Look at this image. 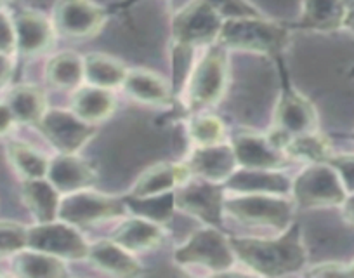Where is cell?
I'll use <instances>...</instances> for the list:
<instances>
[{"mask_svg":"<svg viewBox=\"0 0 354 278\" xmlns=\"http://www.w3.org/2000/svg\"><path fill=\"white\" fill-rule=\"evenodd\" d=\"M122 86L125 87L127 94L141 103L153 104V106H167L170 104L169 84L149 70H129Z\"/></svg>","mask_w":354,"mask_h":278,"instance_id":"24","label":"cell"},{"mask_svg":"<svg viewBox=\"0 0 354 278\" xmlns=\"http://www.w3.org/2000/svg\"><path fill=\"white\" fill-rule=\"evenodd\" d=\"M127 72L122 61L106 54H87L84 57V77L91 86L113 89L124 84Z\"/></svg>","mask_w":354,"mask_h":278,"instance_id":"26","label":"cell"},{"mask_svg":"<svg viewBox=\"0 0 354 278\" xmlns=\"http://www.w3.org/2000/svg\"><path fill=\"white\" fill-rule=\"evenodd\" d=\"M16 50V30L15 21L6 15L4 11H0V53L9 54Z\"/></svg>","mask_w":354,"mask_h":278,"instance_id":"37","label":"cell"},{"mask_svg":"<svg viewBox=\"0 0 354 278\" xmlns=\"http://www.w3.org/2000/svg\"><path fill=\"white\" fill-rule=\"evenodd\" d=\"M125 203L134 209L142 218H148L151 221L165 225L172 216L174 207V192L165 193V195H156V196H145V198H136V196H127Z\"/></svg>","mask_w":354,"mask_h":278,"instance_id":"32","label":"cell"},{"mask_svg":"<svg viewBox=\"0 0 354 278\" xmlns=\"http://www.w3.org/2000/svg\"><path fill=\"white\" fill-rule=\"evenodd\" d=\"M287 42V30L261 18H233L223 23L217 44L254 53H277Z\"/></svg>","mask_w":354,"mask_h":278,"instance_id":"5","label":"cell"},{"mask_svg":"<svg viewBox=\"0 0 354 278\" xmlns=\"http://www.w3.org/2000/svg\"><path fill=\"white\" fill-rule=\"evenodd\" d=\"M21 196L37 223L56 221L61 193L54 188L49 179H25L21 186Z\"/></svg>","mask_w":354,"mask_h":278,"instance_id":"22","label":"cell"},{"mask_svg":"<svg viewBox=\"0 0 354 278\" xmlns=\"http://www.w3.org/2000/svg\"><path fill=\"white\" fill-rule=\"evenodd\" d=\"M8 157L15 171L23 178V181L25 179L46 178L47 176L49 160L30 145L12 141V143L8 145Z\"/></svg>","mask_w":354,"mask_h":278,"instance_id":"31","label":"cell"},{"mask_svg":"<svg viewBox=\"0 0 354 278\" xmlns=\"http://www.w3.org/2000/svg\"><path fill=\"white\" fill-rule=\"evenodd\" d=\"M238 167L280 171L285 164V151L278 148L270 136L243 132L231 141Z\"/></svg>","mask_w":354,"mask_h":278,"instance_id":"14","label":"cell"},{"mask_svg":"<svg viewBox=\"0 0 354 278\" xmlns=\"http://www.w3.org/2000/svg\"><path fill=\"white\" fill-rule=\"evenodd\" d=\"M316 125H318V115H316L315 106L302 94L285 91L274 111L277 132L274 136H270V139L283 150L288 139L316 131Z\"/></svg>","mask_w":354,"mask_h":278,"instance_id":"12","label":"cell"},{"mask_svg":"<svg viewBox=\"0 0 354 278\" xmlns=\"http://www.w3.org/2000/svg\"><path fill=\"white\" fill-rule=\"evenodd\" d=\"M4 2H8V0H0V4H4Z\"/></svg>","mask_w":354,"mask_h":278,"instance_id":"44","label":"cell"},{"mask_svg":"<svg viewBox=\"0 0 354 278\" xmlns=\"http://www.w3.org/2000/svg\"><path fill=\"white\" fill-rule=\"evenodd\" d=\"M37 127L59 154H78L96 134L93 124L84 122L73 111L57 108L47 110Z\"/></svg>","mask_w":354,"mask_h":278,"instance_id":"10","label":"cell"},{"mask_svg":"<svg viewBox=\"0 0 354 278\" xmlns=\"http://www.w3.org/2000/svg\"><path fill=\"white\" fill-rule=\"evenodd\" d=\"M344 0H302V26L335 30L342 26Z\"/></svg>","mask_w":354,"mask_h":278,"instance_id":"28","label":"cell"},{"mask_svg":"<svg viewBox=\"0 0 354 278\" xmlns=\"http://www.w3.org/2000/svg\"><path fill=\"white\" fill-rule=\"evenodd\" d=\"M342 216L349 225L354 226V193L347 195V198L344 200L342 205Z\"/></svg>","mask_w":354,"mask_h":278,"instance_id":"42","label":"cell"},{"mask_svg":"<svg viewBox=\"0 0 354 278\" xmlns=\"http://www.w3.org/2000/svg\"><path fill=\"white\" fill-rule=\"evenodd\" d=\"M104 21L106 12L93 0H57L54 8V30L75 39L94 35Z\"/></svg>","mask_w":354,"mask_h":278,"instance_id":"13","label":"cell"},{"mask_svg":"<svg viewBox=\"0 0 354 278\" xmlns=\"http://www.w3.org/2000/svg\"><path fill=\"white\" fill-rule=\"evenodd\" d=\"M12 75V61L9 54L0 53V86L9 82Z\"/></svg>","mask_w":354,"mask_h":278,"instance_id":"40","label":"cell"},{"mask_svg":"<svg viewBox=\"0 0 354 278\" xmlns=\"http://www.w3.org/2000/svg\"><path fill=\"white\" fill-rule=\"evenodd\" d=\"M186 165L195 178L224 185L236 171L238 162L234 157L233 147L219 143L210 145V147H198L193 151Z\"/></svg>","mask_w":354,"mask_h":278,"instance_id":"16","label":"cell"},{"mask_svg":"<svg viewBox=\"0 0 354 278\" xmlns=\"http://www.w3.org/2000/svg\"><path fill=\"white\" fill-rule=\"evenodd\" d=\"M227 84V61L221 49H210L193 70L188 82L186 100L189 108H207L223 98Z\"/></svg>","mask_w":354,"mask_h":278,"instance_id":"9","label":"cell"},{"mask_svg":"<svg viewBox=\"0 0 354 278\" xmlns=\"http://www.w3.org/2000/svg\"><path fill=\"white\" fill-rule=\"evenodd\" d=\"M292 198L304 209L340 207L347 198V192L335 169L326 162L309 164L292 181Z\"/></svg>","mask_w":354,"mask_h":278,"instance_id":"4","label":"cell"},{"mask_svg":"<svg viewBox=\"0 0 354 278\" xmlns=\"http://www.w3.org/2000/svg\"><path fill=\"white\" fill-rule=\"evenodd\" d=\"M26 226L12 221H0V257L15 256L26 247Z\"/></svg>","mask_w":354,"mask_h":278,"instance_id":"34","label":"cell"},{"mask_svg":"<svg viewBox=\"0 0 354 278\" xmlns=\"http://www.w3.org/2000/svg\"><path fill=\"white\" fill-rule=\"evenodd\" d=\"M125 207H127L125 200L118 196L91 192L87 188L68 193L61 198L57 219L80 228V226L97 225L108 219L120 218L125 214Z\"/></svg>","mask_w":354,"mask_h":278,"instance_id":"6","label":"cell"},{"mask_svg":"<svg viewBox=\"0 0 354 278\" xmlns=\"http://www.w3.org/2000/svg\"><path fill=\"white\" fill-rule=\"evenodd\" d=\"M224 212L247 226H262L285 232L292 225L294 202L288 195L274 193H233L224 198Z\"/></svg>","mask_w":354,"mask_h":278,"instance_id":"2","label":"cell"},{"mask_svg":"<svg viewBox=\"0 0 354 278\" xmlns=\"http://www.w3.org/2000/svg\"><path fill=\"white\" fill-rule=\"evenodd\" d=\"M16 124H18V122H16L15 115H12L8 103H0V138H2V136H8L9 132L15 129Z\"/></svg>","mask_w":354,"mask_h":278,"instance_id":"39","label":"cell"},{"mask_svg":"<svg viewBox=\"0 0 354 278\" xmlns=\"http://www.w3.org/2000/svg\"><path fill=\"white\" fill-rule=\"evenodd\" d=\"M18 124H35L47 111L46 94L33 86L15 87L6 100Z\"/></svg>","mask_w":354,"mask_h":278,"instance_id":"27","label":"cell"},{"mask_svg":"<svg viewBox=\"0 0 354 278\" xmlns=\"http://www.w3.org/2000/svg\"><path fill=\"white\" fill-rule=\"evenodd\" d=\"M349 277H354V261L349 264Z\"/></svg>","mask_w":354,"mask_h":278,"instance_id":"43","label":"cell"},{"mask_svg":"<svg viewBox=\"0 0 354 278\" xmlns=\"http://www.w3.org/2000/svg\"><path fill=\"white\" fill-rule=\"evenodd\" d=\"M353 75H354V68H353Z\"/></svg>","mask_w":354,"mask_h":278,"instance_id":"45","label":"cell"},{"mask_svg":"<svg viewBox=\"0 0 354 278\" xmlns=\"http://www.w3.org/2000/svg\"><path fill=\"white\" fill-rule=\"evenodd\" d=\"M326 164H330L335 169L340 181H342L344 188H346L347 195L354 193V154H333L332 157L326 160Z\"/></svg>","mask_w":354,"mask_h":278,"instance_id":"36","label":"cell"},{"mask_svg":"<svg viewBox=\"0 0 354 278\" xmlns=\"http://www.w3.org/2000/svg\"><path fill=\"white\" fill-rule=\"evenodd\" d=\"M231 245L245 266L266 277L295 273L308 263L301 228L294 223L278 239H231Z\"/></svg>","mask_w":354,"mask_h":278,"instance_id":"1","label":"cell"},{"mask_svg":"<svg viewBox=\"0 0 354 278\" xmlns=\"http://www.w3.org/2000/svg\"><path fill=\"white\" fill-rule=\"evenodd\" d=\"M12 268L19 277L30 278H59L68 275L64 259L28 247L12 256Z\"/></svg>","mask_w":354,"mask_h":278,"instance_id":"25","label":"cell"},{"mask_svg":"<svg viewBox=\"0 0 354 278\" xmlns=\"http://www.w3.org/2000/svg\"><path fill=\"white\" fill-rule=\"evenodd\" d=\"M163 239H165L163 226L142 216L122 223L111 237L113 242L131 252H146V250L155 249L163 242Z\"/></svg>","mask_w":354,"mask_h":278,"instance_id":"21","label":"cell"},{"mask_svg":"<svg viewBox=\"0 0 354 278\" xmlns=\"http://www.w3.org/2000/svg\"><path fill=\"white\" fill-rule=\"evenodd\" d=\"M176 263L183 266H202L212 273L223 275L234 266V254L231 239L221 233L216 226H207L193 233L174 252Z\"/></svg>","mask_w":354,"mask_h":278,"instance_id":"3","label":"cell"},{"mask_svg":"<svg viewBox=\"0 0 354 278\" xmlns=\"http://www.w3.org/2000/svg\"><path fill=\"white\" fill-rule=\"evenodd\" d=\"M189 178H192V172L186 164L162 162V164L153 165L139 176L129 196L145 198V196L165 195V193L174 192L177 186H181Z\"/></svg>","mask_w":354,"mask_h":278,"instance_id":"17","label":"cell"},{"mask_svg":"<svg viewBox=\"0 0 354 278\" xmlns=\"http://www.w3.org/2000/svg\"><path fill=\"white\" fill-rule=\"evenodd\" d=\"M221 15V18H259L257 11L245 0H207Z\"/></svg>","mask_w":354,"mask_h":278,"instance_id":"35","label":"cell"},{"mask_svg":"<svg viewBox=\"0 0 354 278\" xmlns=\"http://www.w3.org/2000/svg\"><path fill=\"white\" fill-rule=\"evenodd\" d=\"M223 18L207 0H193L174 19V37L183 46H203L217 42Z\"/></svg>","mask_w":354,"mask_h":278,"instance_id":"11","label":"cell"},{"mask_svg":"<svg viewBox=\"0 0 354 278\" xmlns=\"http://www.w3.org/2000/svg\"><path fill=\"white\" fill-rule=\"evenodd\" d=\"M26 247L71 261L87 259L88 252V243L80 235L77 226L59 219L30 226L26 230Z\"/></svg>","mask_w":354,"mask_h":278,"instance_id":"8","label":"cell"},{"mask_svg":"<svg viewBox=\"0 0 354 278\" xmlns=\"http://www.w3.org/2000/svg\"><path fill=\"white\" fill-rule=\"evenodd\" d=\"M71 111L87 124H100L115 111V98L110 89L97 86H80L71 100Z\"/></svg>","mask_w":354,"mask_h":278,"instance_id":"23","label":"cell"},{"mask_svg":"<svg viewBox=\"0 0 354 278\" xmlns=\"http://www.w3.org/2000/svg\"><path fill=\"white\" fill-rule=\"evenodd\" d=\"M342 26L354 35V0H344Z\"/></svg>","mask_w":354,"mask_h":278,"instance_id":"41","label":"cell"},{"mask_svg":"<svg viewBox=\"0 0 354 278\" xmlns=\"http://www.w3.org/2000/svg\"><path fill=\"white\" fill-rule=\"evenodd\" d=\"M224 188L233 193H274V195H290L292 181L278 171L266 169H236Z\"/></svg>","mask_w":354,"mask_h":278,"instance_id":"19","label":"cell"},{"mask_svg":"<svg viewBox=\"0 0 354 278\" xmlns=\"http://www.w3.org/2000/svg\"><path fill=\"white\" fill-rule=\"evenodd\" d=\"M16 50L23 56H35L50 47L54 40V25L37 11H23L15 19Z\"/></svg>","mask_w":354,"mask_h":278,"instance_id":"18","label":"cell"},{"mask_svg":"<svg viewBox=\"0 0 354 278\" xmlns=\"http://www.w3.org/2000/svg\"><path fill=\"white\" fill-rule=\"evenodd\" d=\"M189 136L196 147H210L223 143L226 127L223 120L214 115H198L189 122Z\"/></svg>","mask_w":354,"mask_h":278,"instance_id":"33","label":"cell"},{"mask_svg":"<svg viewBox=\"0 0 354 278\" xmlns=\"http://www.w3.org/2000/svg\"><path fill=\"white\" fill-rule=\"evenodd\" d=\"M224 185L207 181L202 178H192L174 192V203L186 214L198 218L210 226H219L224 214Z\"/></svg>","mask_w":354,"mask_h":278,"instance_id":"7","label":"cell"},{"mask_svg":"<svg viewBox=\"0 0 354 278\" xmlns=\"http://www.w3.org/2000/svg\"><path fill=\"white\" fill-rule=\"evenodd\" d=\"M46 178L57 192L68 195L96 185L97 174L93 165L77 154H59L49 160Z\"/></svg>","mask_w":354,"mask_h":278,"instance_id":"15","label":"cell"},{"mask_svg":"<svg viewBox=\"0 0 354 278\" xmlns=\"http://www.w3.org/2000/svg\"><path fill=\"white\" fill-rule=\"evenodd\" d=\"M47 80L57 89H78L84 77V59L75 53H61L47 64Z\"/></svg>","mask_w":354,"mask_h":278,"instance_id":"30","label":"cell"},{"mask_svg":"<svg viewBox=\"0 0 354 278\" xmlns=\"http://www.w3.org/2000/svg\"><path fill=\"white\" fill-rule=\"evenodd\" d=\"M87 259L100 270L117 277H138L142 273L141 264L131 250L124 249L111 239L88 245Z\"/></svg>","mask_w":354,"mask_h":278,"instance_id":"20","label":"cell"},{"mask_svg":"<svg viewBox=\"0 0 354 278\" xmlns=\"http://www.w3.org/2000/svg\"><path fill=\"white\" fill-rule=\"evenodd\" d=\"M316 277H349V264L342 263H322L309 271Z\"/></svg>","mask_w":354,"mask_h":278,"instance_id":"38","label":"cell"},{"mask_svg":"<svg viewBox=\"0 0 354 278\" xmlns=\"http://www.w3.org/2000/svg\"><path fill=\"white\" fill-rule=\"evenodd\" d=\"M283 151L287 157L295 158V160L309 162V164L326 162L333 155L332 145H330L328 139L316 131L290 138L285 143Z\"/></svg>","mask_w":354,"mask_h":278,"instance_id":"29","label":"cell"}]
</instances>
